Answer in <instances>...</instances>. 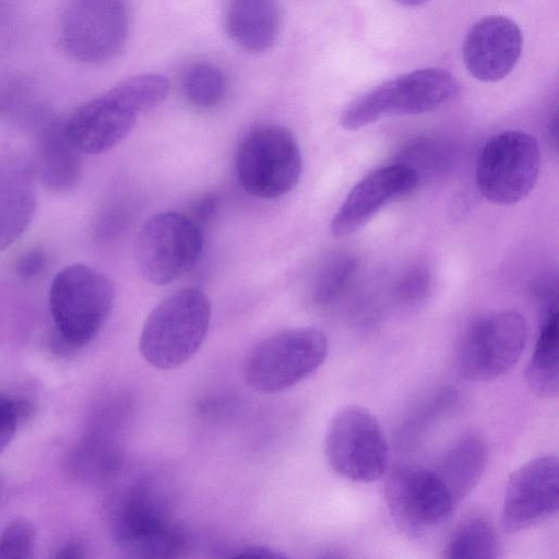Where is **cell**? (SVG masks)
Returning <instances> with one entry per match:
<instances>
[{"mask_svg":"<svg viewBox=\"0 0 559 559\" xmlns=\"http://www.w3.org/2000/svg\"><path fill=\"white\" fill-rule=\"evenodd\" d=\"M114 300V283L102 272L81 263L61 270L49 290L55 322L51 348L71 355L90 343L107 320Z\"/></svg>","mask_w":559,"mask_h":559,"instance_id":"1","label":"cell"},{"mask_svg":"<svg viewBox=\"0 0 559 559\" xmlns=\"http://www.w3.org/2000/svg\"><path fill=\"white\" fill-rule=\"evenodd\" d=\"M109 530L118 548L134 558H171L187 547L183 526L152 488L134 485L109 508Z\"/></svg>","mask_w":559,"mask_h":559,"instance_id":"2","label":"cell"},{"mask_svg":"<svg viewBox=\"0 0 559 559\" xmlns=\"http://www.w3.org/2000/svg\"><path fill=\"white\" fill-rule=\"evenodd\" d=\"M211 321V304L199 288L187 287L163 299L146 318L139 347L162 370L189 360L202 345Z\"/></svg>","mask_w":559,"mask_h":559,"instance_id":"3","label":"cell"},{"mask_svg":"<svg viewBox=\"0 0 559 559\" xmlns=\"http://www.w3.org/2000/svg\"><path fill=\"white\" fill-rule=\"evenodd\" d=\"M459 92L447 70L424 68L383 82L354 99L341 115V126L355 131L383 118L420 115L452 100Z\"/></svg>","mask_w":559,"mask_h":559,"instance_id":"4","label":"cell"},{"mask_svg":"<svg viewBox=\"0 0 559 559\" xmlns=\"http://www.w3.org/2000/svg\"><path fill=\"white\" fill-rule=\"evenodd\" d=\"M326 355L328 340L320 330L286 329L257 344L247 355L242 372L255 391L276 393L313 373Z\"/></svg>","mask_w":559,"mask_h":559,"instance_id":"5","label":"cell"},{"mask_svg":"<svg viewBox=\"0 0 559 559\" xmlns=\"http://www.w3.org/2000/svg\"><path fill=\"white\" fill-rule=\"evenodd\" d=\"M302 158L292 132L277 124L251 129L236 153V170L243 189L261 199L280 198L298 182Z\"/></svg>","mask_w":559,"mask_h":559,"instance_id":"6","label":"cell"},{"mask_svg":"<svg viewBox=\"0 0 559 559\" xmlns=\"http://www.w3.org/2000/svg\"><path fill=\"white\" fill-rule=\"evenodd\" d=\"M58 28L69 57L102 64L116 58L126 45L128 9L123 0H64Z\"/></svg>","mask_w":559,"mask_h":559,"instance_id":"7","label":"cell"},{"mask_svg":"<svg viewBox=\"0 0 559 559\" xmlns=\"http://www.w3.org/2000/svg\"><path fill=\"white\" fill-rule=\"evenodd\" d=\"M539 166L540 151L533 135L503 131L484 145L476 166V185L488 201L511 205L534 189Z\"/></svg>","mask_w":559,"mask_h":559,"instance_id":"8","label":"cell"},{"mask_svg":"<svg viewBox=\"0 0 559 559\" xmlns=\"http://www.w3.org/2000/svg\"><path fill=\"white\" fill-rule=\"evenodd\" d=\"M331 467L357 483L381 478L388 466V444L377 418L364 406L347 405L332 418L325 436Z\"/></svg>","mask_w":559,"mask_h":559,"instance_id":"9","label":"cell"},{"mask_svg":"<svg viewBox=\"0 0 559 559\" xmlns=\"http://www.w3.org/2000/svg\"><path fill=\"white\" fill-rule=\"evenodd\" d=\"M203 247L201 227L177 212H163L142 226L136 246L141 274L156 285H166L189 271Z\"/></svg>","mask_w":559,"mask_h":559,"instance_id":"10","label":"cell"},{"mask_svg":"<svg viewBox=\"0 0 559 559\" xmlns=\"http://www.w3.org/2000/svg\"><path fill=\"white\" fill-rule=\"evenodd\" d=\"M526 337V322L516 311H498L479 318L468 328L460 347L461 376L474 382L502 376L520 359Z\"/></svg>","mask_w":559,"mask_h":559,"instance_id":"11","label":"cell"},{"mask_svg":"<svg viewBox=\"0 0 559 559\" xmlns=\"http://www.w3.org/2000/svg\"><path fill=\"white\" fill-rule=\"evenodd\" d=\"M384 500L395 525L413 538L433 533L456 506L433 471L413 466L390 473Z\"/></svg>","mask_w":559,"mask_h":559,"instance_id":"12","label":"cell"},{"mask_svg":"<svg viewBox=\"0 0 559 559\" xmlns=\"http://www.w3.org/2000/svg\"><path fill=\"white\" fill-rule=\"evenodd\" d=\"M559 507L557 456L533 459L510 476L502 503L501 527L518 533L554 515Z\"/></svg>","mask_w":559,"mask_h":559,"instance_id":"13","label":"cell"},{"mask_svg":"<svg viewBox=\"0 0 559 559\" xmlns=\"http://www.w3.org/2000/svg\"><path fill=\"white\" fill-rule=\"evenodd\" d=\"M139 115L118 83L80 106L64 121V130L81 153L99 154L120 143Z\"/></svg>","mask_w":559,"mask_h":559,"instance_id":"14","label":"cell"},{"mask_svg":"<svg viewBox=\"0 0 559 559\" xmlns=\"http://www.w3.org/2000/svg\"><path fill=\"white\" fill-rule=\"evenodd\" d=\"M416 169L407 164L377 168L365 176L347 194L331 222L335 237L354 234L369 222L383 206L415 190Z\"/></svg>","mask_w":559,"mask_h":559,"instance_id":"15","label":"cell"},{"mask_svg":"<svg viewBox=\"0 0 559 559\" xmlns=\"http://www.w3.org/2000/svg\"><path fill=\"white\" fill-rule=\"evenodd\" d=\"M522 47V32L514 21L501 15L485 16L465 37L464 64L476 80L498 82L516 66Z\"/></svg>","mask_w":559,"mask_h":559,"instance_id":"16","label":"cell"},{"mask_svg":"<svg viewBox=\"0 0 559 559\" xmlns=\"http://www.w3.org/2000/svg\"><path fill=\"white\" fill-rule=\"evenodd\" d=\"M36 210L34 171L22 156L0 154V251L27 229Z\"/></svg>","mask_w":559,"mask_h":559,"instance_id":"17","label":"cell"},{"mask_svg":"<svg viewBox=\"0 0 559 559\" xmlns=\"http://www.w3.org/2000/svg\"><path fill=\"white\" fill-rule=\"evenodd\" d=\"M81 152L64 130V121L46 123L38 136L36 171L43 183L53 192H67L78 183L81 170Z\"/></svg>","mask_w":559,"mask_h":559,"instance_id":"18","label":"cell"},{"mask_svg":"<svg viewBox=\"0 0 559 559\" xmlns=\"http://www.w3.org/2000/svg\"><path fill=\"white\" fill-rule=\"evenodd\" d=\"M488 457L485 438L477 432H467L447 450L433 473L457 504L480 480Z\"/></svg>","mask_w":559,"mask_h":559,"instance_id":"19","label":"cell"},{"mask_svg":"<svg viewBox=\"0 0 559 559\" xmlns=\"http://www.w3.org/2000/svg\"><path fill=\"white\" fill-rule=\"evenodd\" d=\"M281 15L276 0H231L226 27L243 50L262 52L276 40Z\"/></svg>","mask_w":559,"mask_h":559,"instance_id":"20","label":"cell"},{"mask_svg":"<svg viewBox=\"0 0 559 559\" xmlns=\"http://www.w3.org/2000/svg\"><path fill=\"white\" fill-rule=\"evenodd\" d=\"M530 390L539 397L551 399L559 391L558 311L549 302L544 311L533 354L525 370Z\"/></svg>","mask_w":559,"mask_h":559,"instance_id":"21","label":"cell"},{"mask_svg":"<svg viewBox=\"0 0 559 559\" xmlns=\"http://www.w3.org/2000/svg\"><path fill=\"white\" fill-rule=\"evenodd\" d=\"M497 532L484 516H471L460 523L452 533L444 550L451 559H488L499 556Z\"/></svg>","mask_w":559,"mask_h":559,"instance_id":"22","label":"cell"},{"mask_svg":"<svg viewBox=\"0 0 559 559\" xmlns=\"http://www.w3.org/2000/svg\"><path fill=\"white\" fill-rule=\"evenodd\" d=\"M117 461L112 445L98 436H91L72 450L69 467L76 479L95 483L110 475Z\"/></svg>","mask_w":559,"mask_h":559,"instance_id":"23","label":"cell"},{"mask_svg":"<svg viewBox=\"0 0 559 559\" xmlns=\"http://www.w3.org/2000/svg\"><path fill=\"white\" fill-rule=\"evenodd\" d=\"M226 80L217 67L211 63L193 66L183 80V93L188 100L200 108H211L224 97Z\"/></svg>","mask_w":559,"mask_h":559,"instance_id":"24","label":"cell"},{"mask_svg":"<svg viewBox=\"0 0 559 559\" xmlns=\"http://www.w3.org/2000/svg\"><path fill=\"white\" fill-rule=\"evenodd\" d=\"M356 269V260L347 253L330 258L316 276L312 296L318 304L334 300L344 289Z\"/></svg>","mask_w":559,"mask_h":559,"instance_id":"25","label":"cell"},{"mask_svg":"<svg viewBox=\"0 0 559 559\" xmlns=\"http://www.w3.org/2000/svg\"><path fill=\"white\" fill-rule=\"evenodd\" d=\"M35 540V527L27 519L12 520L0 533V559L33 558Z\"/></svg>","mask_w":559,"mask_h":559,"instance_id":"26","label":"cell"},{"mask_svg":"<svg viewBox=\"0 0 559 559\" xmlns=\"http://www.w3.org/2000/svg\"><path fill=\"white\" fill-rule=\"evenodd\" d=\"M21 424L17 399L0 392V453L8 447Z\"/></svg>","mask_w":559,"mask_h":559,"instance_id":"27","label":"cell"},{"mask_svg":"<svg viewBox=\"0 0 559 559\" xmlns=\"http://www.w3.org/2000/svg\"><path fill=\"white\" fill-rule=\"evenodd\" d=\"M47 264V258L41 250L32 249L24 252L16 261L15 272L23 280H33L40 275Z\"/></svg>","mask_w":559,"mask_h":559,"instance_id":"28","label":"cell"},{"mask_svg":"<svg viewBox=\"0 0 559 559\" xmlns=\"http://www.w3.org/2000/svg\"><path fill=\"white\" fill-rule=\"evenodd\" d=\"M427 277L423 272H415L406 278L405 283L401 288V293L406 298H417L420 296L427 287Z\"/></svg>","mask_w":559,"mask_h":559,"instance_id":"29","label":"cell"},{"mask_svg":"<svg viewBox=\"0 0 559 559\" xmlns=\"http://www.w3.org/2000/svg\"><path fill=\"white\" fill-rule=\"evenodd\" d=\"M216 199L213 195L202 199L194 209V217H191L200 227L215 212Z\"/></svg>","mask_w":559,"mask_h":559,"instance_id":"30","label":"cell"},{"mask_svg":"<svg viewBox=\"0 0 559 559\" xmlns=\"http://www.w3.org/2000/svg\"><path fill=\"white\" fill-rule=\"evenodd\" d=\"M58 559H80L86 557V548L80 542H70L57 550L53 556Z\"/></svg>","mask_w":559,"mask_h":559,"instance_id":"31","label":"cell"},{"mask_svg":"<svg viewBox=\"0 0 559 559\" xmlns=\"http://www.w3.org/2000/svg\"><path fill=\"white\" fill-rule=\"evenodd\" d=\"M237 557H262V558H282L283 555L275 552L273 549L262 546H250L242 548L236 555Z\"/></svg>","mask_w":559,"mask_h":559,"instance_id":"32","label":"cell"},{"mask_svg":"<svg viewBox=\"0 0 559 559\" xmlns=\"http://www.w3.org/2000/svg\"><path fill=\"white\" fill-rule=\"evenodd\" d=\"M395 1L403 7L414 8V7L421 5L426 0H395Z\"/></svg>","mask_w":559,"mask_h":559,"instance_id":"33","label":"cell"},{"mask_svg":"<svg viewBox=\"0 0 559 559\" xmlns=\"http://www.w3.org/2000/svg\"><path fill=\"white\" fill-rule=\"evenodd\" d=\"M0 491H1V479H0Z\"/></svg>","mask_w":559,"mask_h":559,"instance_id":"34","label":"cell"}]
</instances>
